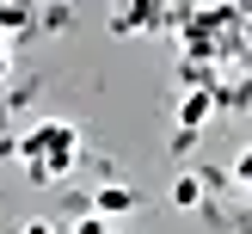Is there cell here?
I'll return each instance as SVG.
<instances>
[{"label": "cell", "mask_w": 252, "mask_h": 234, "mask_svg": "<svg viewBox=\"0 0 252 234\" xmlns=\"http://www.w3.org/2000/svg\"><path fill=\"white\" fill-rule=\"evenodd\" d=\"M172 203H179V209H197V203H203V179H197V172H185V179L172 185Z\"/></svg>", "instance_id": "4"}, {"label": "cell", "mask_w": 252, "mask_h": 234, "mask_svg": "<svg viewBox=\"0 0 252 234\" xmlns=\"http://www.w3.org/2000/svg\"><path fill=\"white\" fill-rule=\"evenodd\" d=\"M209 117H216V93H209V86H197V93L179 99V130H203Z\"/></svg>", "instance_id": "3"}, {"label": "cell", "mask_w": 252, "mask_h": 234, "mask_svg": "<svg viewBox=\"0 0 252 234\" xmlns=\"http://www.w3.org/2000/svg\"><path fill=\"white\" fill-rule=\"evenodd\" d=\"M86 203H93L98 222H117V216H129V209H135V191H129V185H98Z\"/></svg>", "instance_id": "2"}, {"label": "cell", "mask_w": 252, "mask_h": 234, "mask_svg": "<svg viewBox=\"0 0 252 234\" xmlns=\"http://www.w3.org/2000/svg\"><path fill=\"white\" fill-rule=\"evenodd\" d=\"M74 234H105V222H98L93 209H86V216H80V228H74Z\"/></svg>", "instance_id": "6"}, {"label": "cell", "mask_w": 252, "mask_h": 234, "mask_svg": "<svg viewBox=\"0 0 252 234\" xmlns=\"http://www.w3.org/2000/svg\"><path fill=\"white\" fill-rule=\"evenodd\" d=\"M19 160H25V172H31L37 185L68 179L74 160H80V130H74V123H62V117L37 123V130H25V135H19Z\"/></svg>", "instance_id": "1"}, {"label": "cell", "mask_w": 252, "mask_h": 234, "mask_svg": "<svg viewBox=\"0 0 252 234\" xmlns=\"http://www.w3.org/2000/svg\"><path fill=\"white\" fill-rule=\"evenodd\" d=\"M31 25V12L19 6V0H0V37H12V31H25Z\"/></svg>", "instance_id": "5"}, {"label": "cell", "mask_w": 252, "mask_h": 234, "mask_svg": "<svg viewBox=\"0 0 252 234\" xmlns=\"http://www.w3.org/2000/svg\"><path fill=\"white\" fill-rule=\"evenodd\" d=\"M12 74V49H6V37H0V80Z\"/></svg>", "instance_id": "7"}, {"label": "cell", "mask_w": 252, "mask_h": 234, "mask_svg": "<svg viewBox=\"0 0 252 234\" xmlns=\"http://www.w3.org/2000/svg\"><path fill=\"white\" fill-rule=\"evenodd\" d=\"M19 234H56V228H49V222H25Z\"/></svg>", "instance_id": "8"}]
</instances>
